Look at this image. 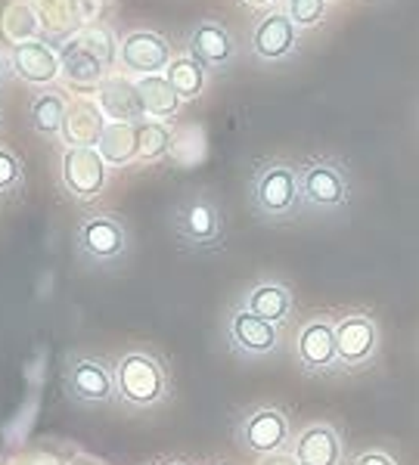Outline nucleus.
<instances>
[{
  "mask_svg": "<svg viewBox=\"0 0 419 465\" xmlns=\"http://www.w3.org/2000/svg\"><path fill=\"white\" fill-rule=\"evenodd\" d=\"M243 307L249 313H255V317L267 320V322H283L289 320L292 313V292L283 286V282H258V286L249 289V295H245Z\"/></svg>",
  "mask_w": 419,
  "mask_h": 465,
  "instance_id": "20",
  "label": "nucleus"
},
{
  "mask_svg": "<svg viewBox=\"0 0 419 465\" xmlns=\"http://www.w3.org/2000/svg\"><path fill=\"white\" fill-rule=\"evenodd\" d=\"M292 456L298 465H342V438L329 422H314L298 434Z\"/></svg>",
  "mask_w": 419,
  "mask_h": 465,
  "instance_id": "14",
  "label": "nucleus"
},
{
  "mask_svg": "<svg viewBox=\"0 0 419 465\" xmlns=\"http://www.w3.org/2000/svg\"><path fill=\"white\" fill-rule=\"evenodd\" d=\"M165 465H186V462H184V460H168Z\"/></svg>",
  "mask_w": 419,
  "mask_h": 465,
  "instance_id": "33",
  "label": "nucleus"
},
{
  "mask_svg": "<svg viewBox=\"0 0 419 465\" xmlns=\"http://www.w3.org/2000/svg\"><path fill=\"white\" fill-rule=\"evenodd\" d=\"M175 230L186 245H196V249H208V245L221 242V214L212 202L205 199H193L177 212L175 217Z\"/></svg>",
  "mask_w": 419,
  "mask_h": 465,
  "instance_id": "10",
  "label": "nucleus"
},
{
  "mask_svg": "<svg viewBox=\"0 0 419 465\" xmlns=\"http://www.w3.org/2000/svg\"><path fill=\"white\" fill-rule=\"evenodd\" d=\"M78 465H94V462H78Z\"/></svg>",
  "mask_w": 419,
  "mask_h": 465,
  "instance_id": "35",
  "label": "nucleus"
},
{
  "mask_svg": "<svg viewBox=\"0 0 419 465\" xmlns=\"http://www.w3.org/2000/svg\"><path fill=\"white\" fill-rule=\"evenodd\" d=\"M258 465H298V460L283 450V453H274V456H261Z\"/></svg>",
  "mask_w": 419,
  "mask_h": 465,
  "instance_id": "31",
  "label": "nucleus"
},
{
  "mask_svg": "<svg viewBox=\"0 0 419 465\" xmlns=\"http://www.w3.org/2000/svg\"><path fill=\"white\" fill-rule=\"evenodd\" d=\"M65 100L59 94H41L37 100L32 103V124L37 134H63V122H65Z\"/></svg>",
  "mask_w": 419,
  "mask_h": 465,
  "instance_id": "24",
  "label": "nucleus"
},
{
  "mask_svg": "<svg viewBox=\"0 0 419 465\" xmlns=\"http://www.w3.org/2000/svg\"><path fill=\"white\" fill-rule=\"evenodd\" d=\"M106 69H109V65L103 63L96 54H91V50H87L78 37L65 41L63 50H59V72H63L65 78H69L72 84H78V87L100 84Z\"/></svg>",
  "mask_w": 419,
  "mask_h": 465,
  "instance_id": "19",
  "label": "nucleus"
},
{
  "mask_svg": "<svg viewBox=\"0 0 419 465\" xmlns=\"http://www.w3.org/2000/svg\"><path fill=\"white\" fill-rule=\"evenodd\" d=\"M165 78H168V84L177 90V96H181V100H196L202 90H205V69H202L193 56L171 59Z\"/></svg>",
  "mask_w": 419,
  "mask_h": 465,
  "instance_id": "23",
  "label": "nucleus"
},
{
  "mask_svg": "<svg viewBox=\"0 0 419 465\" xmlns=\"http://www.w3.org/2000/svg\"><path fill=\"white\" fill-rule=\"evenodd\" d=\"M137 94L140 103H144L146 118H171L177 109H181V96L177 90L168 84L165 74H146V78H137Z\"/></svg>",
  "mask_w": 419,
  "mask_h": 465,
  "instance_id": "21",
  "label": "nucleus"
},
{
  "mask_svg": "<svg viewBox=\"0 0 419 465\" xmlns=\"http://www.w3.org/2000/svg\"><path fill=\"white\" fill-rule=\"evenodd\" d=\"M19 162L13 153H6V149H0V193L13 190V186L19 183Z\"/></svg>",
  "mask_w": 419,
  "mask_h": 465,
  "instance_id": "29",
  "label": "nucleus"
},
{
  "mask_svg": "<svg viewBox=\"0 0 419 465\" xmlns=\"http://www.w3.org/2000/svg\"><path fill=\"white\" fill-rule=\"evenodd\" d=\"M125 69L146 78V74H162L171 65V47L162 35L155 32H131L122 44Z\"/></svg>",
  "mask_w": 419,
  "mask_h": 465,
  "instance_id": "8",
  "label": "nucleus"
},
{
  "mask_svg": "<svg viewBox=\"0 0 419 465\" xmlns=\"http://www.w3.org/2000/svg\"><path fill=\"white\" fill-rule=\"evenodd\" d=\"M13 69L22 81L28 84H50L59 74V56L47 44L41 41H25L13 47Z\"/></svg>",
  "mask_w": 419,
  "mask_h": 465,
  "instance_id": "18",
  "label": "nucleus"
},
{
  "mask_svg": "<svg viewBox=\"0 0 419 465\" xmlns=\"http://www.w3.org/2000/svg\"><path fill=\"white\" fill-rule=\"evenodd\" d=\"M302 202L314 208H342L348 202V180L339 171V164L326 159H314L298 171Z\"/></svg>",
  "mask_w": 419,
  "mask_h": 465,
  "instance_id": "5",
  "label": "nucleus"
},
{
  "mask_svg": "<svg viewBox=\"0 0 419 465\" xmlns=\"http://www.w3.org/2000/svg\"><path fill=\"white\" fill-rule=\"evenodd\" d=\"M100 109L109 122H122V124H137L146 118L144 103H140V94H137V81H128V78L103 81Z\"/></svg>",
  "mask_w": 419,
  "mask_h": 465,
  "instance_id": "15",
  "label": "nucleus"
},
{
  "mask_svg": "<svg viewBox=\"0 0 419 465\" xmlns=\"http://www.w3.org/2000/svg\"><path fill=\"white\" fill-rule=\"evenodd\" d=\"M63 183L75 199H94L106 186V159L96 149H65Z\"/></svg>",
  "mask_w": 419,
  "mask_h": 465,
  "instance_id": "6",
  "label": "nucleus"
},
{
  "mask_svg": "<svg viewBox=\"0 0 419 465\" xmlns=\"http://www.w3.org/2000/svg\"><path fill=\"white\" fill-rule=\"evenodd\" d=\"M252 202L267 217H289L292 212H298V202H302L298 171L286 162H274L261 168L255 186H252Z\"/></svg>",
  "mask_w": 419,
  "mask_h": 465,
  "instance_id": "2",
  "label": "nucleus"
},
{
  "mask_svg": "<svg viewBox=\"0 0 419 465\" xmlns=\"http://www.w3.org/2000/svg\"><path fill=\"white\" fill-rule=\"evenodd\" d=\"M0 78H4V56H0Z\"/></svg>",
  "mask_w": 419,
  "mask_h": 465,
  "instance_id": "34",
  "label": "nucleus"
},
{
  "mask_svg": "<svg viewBox=\"0 0 419 465\" xmlns=\"http://www.w3.org/2000/svg\"><path fill=\"white\" fill-rule=\"evenodd\" d=\"M295 354L302 370L308 372H326L333 366H339L335 360V326L326 320H311L298 329L295 339Z\"/></svg>",
  "mask_w": 419,
  "mask_h": 465,
  "instance_id": "9",
  "label": "nucleus"
},
{
  "mask_svg": "<svg viewBox=\"0 0 419 465\" xmlns=\"http://www.w3.org/2000/svg\"><path fill=\"white\" fill-rule=\"evenodd\" d=\"M249 6H264V4H271V0H245Z\"/></svg>",
  "mask_w": 419,
  "mask_h": 465,
  "instance_id": "32",
  "label": "nucleus"
},
{
  "mask_svg": "<svg viewBox=\"0 0 419 465\" xmlns=\"http://www.w3.org/2000/svg\"><path fill=\"white\" fill-rule=\"evenodd\" d=\"M69 394L81 403H106L115 394V372L100 360H75L65 372Z\"/></svg>",
  "mask_w": 419,
  "mask_h": 465,
  "instance_id": "11",
  "label": "nucleus"
},
{
  "mask_svg": "<svg viewBox=\"0 0 419 465\" xmlns=\"http://www.w3.org/2000/svg\"><path fill=\"white\" fill-rule=\"evenodd\" d=\"M227 339L243 357H267L280 348V332L274 322L255 317L245 307L230 313L227 320Z\"/></svg>",
  "mask_w": 419,
  "mask_h": 465,
  "instance_id": "7",
  "label": "nucleus"
},
{
  "mask_svg": "<svg viewBox=\"0 0 419 465\" xmlns=\"http://www.w3.org/2000/svg\"><path fill=\"white\" fill-rule=\"evenodd\" d=\"M137 137H140V162H155L162 155H168L171 149V131L162 122H137Z\"/></svg>",
  "mask_w": 419,
  "mask_h": 465,
  "instance_id": "26",
  "label": "nucleus"
},
{
  "mask_svg": "<svg viewBox=\"0 0 419 465\" xmlns=\"http://www.w3.org/2000/svg\"><path fill=\"white\" fill-rule=\"evenodd\" d=\"M168 376L153 354L131 351L115 363V394L134 410H149L165 401Z\"/></svg>",
  "mask_w": 419,
  "mask_h": 465,
  "instance_id": "1",
  "label": "nucleus"
},
{
  "mask_svg": "<svg viewBox=\"0 0 419 465\" xmlns=\"http://www.w3.org/2000/svg\"><path fill=\"white\" fill-rule=\"evenodd\" d=\"M125 245H128V239H125L122 223L112 221V217H91L78 230V249L91 261H100V264L122 258Z\"/></svg>",
  "mask_w": 419,
  "mask_h": 465,
  "instance_id": "12",
  "label": "nucleus"
},
{
  "mask_svg": "<svg viewBox=\"0 0 419 465\" xmlns=\"http://www.w3.org/2000/svg\"><path fill=\"white\" fill-rule=\"evenodd\" d=\"M351 465H398L392 453H385V450H364L361 456H354Z\"/></svg>",
  "mask_w": 419,
  "mask_h": 465,
  "instance_id": "30",
  "label": "nucleus"
},
{
  "mask_svg": "<svg viewBox=\"0 0 419 465\" xmlns=\"http://www.w3.org/2000/svg\"><path fill=\"white\" fill-rule=\"evenodd\" d=\"M106 115H103L100 103L91 100H75L65 109V122H63V140L69 143V149H96L106 131Z\"/></svg>",
  "mask_w": 419,
  "mask_h": 465,
  "instance_id": "13",
  "label": "nucleus"
},
{
  "mask_svg": "<svg viewBox=\"0 0 419 465\" xmlns=\"http://www.w3.org/2000/svg\"><path fill=\"white\" fill-rule=\"evenodd\" d=\"M239 440L249 453L255 456H274L283 453L289 444V419L276 407H258L239 425Z\"/></svg>",
  "mask_w": 419,
  "mask_h": 465,
  "instance_id": "4",
  "label": "nucleus"
},
{
  "mask_svg": "<svg viewBox=\"0 0 419 465\" xmlns=\"http://www.w3.org/2000/svg\"><path fill=\"white\" fill-rule=\"evenodd\" d=\"M0 32L10 37V41L25 44V37H35V32H37L35 10L25 4V0H13L10 10L0 13Z\"/></svg>",
  "mask_w": 419,
  "mask_h": 465,
  "instance_id": "25",
  "label": "nucleus"
},
{
  "mask_svg": "<svg viewBox=\"0 0 419 465\" xmlns=\"http://www.w3.org/2000/svg\"><path fill=\"white\" fill-rule=\"evenodd\" d=\"M379 348V329L366 313H348L335 322V360L342 370L370 363Z\"/></svg>",
  "mask_w": 419,
  "mask_h": 465,
  "instance_id": "3",
  "label": "nucleus"
},
{
  "mask_svg": "<svg viewBox=\"0 0 419 465\" xmlns=\"http://www.w3.org/2000/svg\"><path fill=\"white\" fill-rule=\"evenodd\" d=\"M78 41L85 44L91 54H96L106 65H112V59H115V41H112L109 32H103V28H85V32L78 35Z\"/></svg>",
  "mask_w": 419,
  "mask_h": 465,
  "instance_id": "28",
  "label": "nucleus"
},
{
  "mask_svg": "<svg viewBox=\"0 0 419 465\" xmlns=\"http://www.w3.org/2000/svg\"><path fill=\"white\" fill-rule=\"evenodd\" d=\"M190 56L202 69H221L234 59V37L218 22H199L190 35Z\"/></svg>",
  "mask_w": 419,
  "mask_h": 465,
  "instance_id": "16",
  "label": "nucleus"
},
{
  "mask_svg": "<svg viewBox=\"0 0 419 465\" xmlns=\"http://www.w3.org/2000/svg\"><path fill=\"white\" fill-rule=\"evenodd\" d=\"M326 16V0H289V19L298 28H311Z\"/></svg>",
  "mask_w": 419,
  "mask_h": 465,
  "instance_id": "27",
  "label": "nucleus"
},
{
  "mask_svg": "<svg viewBox=\"0 0 419 465\" xmlns=\"http://www.w3.org/2000/svg\"><path fill=\"white\" fill-rule=\"evenodd\" d=\"M252 50H255L261 59H271V63L289 56L292 50H295V22H292L286 13H267L255 25Z\"/></svg>",
  "mask_w": 419,
  "mask_h": 465,
  "instance_id": "17",
  "label": "nucleus"
},
{
  "mask_svg": "<svg viewBox=\"0 0 419 465\" xmlns=\"http://www.w3.org/2000/svg\"><path fill=\"white\" fill-rule=\"evenodd\" d=\"M96 153L106 159V164H131L140 153L137 124L109 122L106 131H103V140H100V146H96Z\"/></svg>",
  "mask_w": 419,
  "mask_h": 465,
  "instance_id": "22",
  "label": "nucleus"
}]
</instances>
